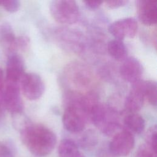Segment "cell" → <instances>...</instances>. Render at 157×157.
I'll list each match as a JSON object with an SVG mask.
<instances>
[{"label": "cell", "instance_id": "cell-1", "mask_svg": "<svg viewBox=\"0 0 157 157\" xmlns=\"http://www.w3.org/2000/svg\"><path fill=\"white\" fill-rule=\"evenodd\" d=\"M20 134L24 145L36 156L49 155L56 144L55 134L41 124L28 123L20 130Z\"/></svg>", "mask_w": 157, "mask_h": 157}, {"label": "cell", "instance_id": "cell-2", "mask_svg": "<svg viewBox=\"0 0 157 157\" xmlns=\"http://www.w3.org/2000/svg\"><path fill=\"white\" fill-rule=\"evenodd\" d=\"M89 118L103 134L112 136L118 132L121 128L119 114L113 107L97 103L91 109Z\"/></svg>", "mask_w": 157, "mask_h": 157}, {"label": "cell", "instance_id": "cell-3", "mask_svg": "<svg viewBox=\"0 0 157 157\" xmlns=\"http://www.w3.org/2000/svg\"><path fill=\"white\" fill-rule=\"evenodd\" d=\"M50 12L56 21L65 25L75 23L80 15L77 2L72 0L53 1L50 5Z\"/></svg>", "mask_w": 157, "mask_h": 157}, {"label": "cell", "instance_id": "cell-4", "mask_svg": "<svg viewBox=\"0 0 157 157\" xmlns=\"http://www.w3.org/2000/svg\"><path fill=\"white\" fill-rule=\"evenodd\" d=\"M53 36L59 45L67 51L80 53L85 48L84 37L74 29L58 28L54 31Z\"/></svg>", "mask_w": 157, "mask_h": 157}, {"label": "cell", "instance_id": "cell-5", "mask_svg": "<svg viewBox=\"0 0 157 157\" xmlns=\"http://www.w3.org/2000/svg\"><path fill=\"white\" fill-rule=\"evenodd\" d=\"M64 74L69 83L78 90L86 89L92 81V72L90 68L79 62L69 63Z\"/></svg>", "mask_w": 157, "mask_h": 157}, {"label": "cell", "instance_id": "cell-6", "mask_svg": "<svg viewBox=\"0 0 157 157\" xmlns=\"http://www.w3.org/2000/svg\"><path fill=\"white\" fill-rule=\"evenodd\" d=\"M135 140L132 134L127 129L119 131L109 144V149L115 157L128 155L134 147Z\"/></svg>", "mask_w": 157, "mask_h": 157}, {"label": "cell", "instance_id": "cell-7", "mask_svg": "<svg viewBox=\"0 0 157 157\" xmlns=\"http://www.w3.org/2000/svg\"><path fill=\"white\" fill-rule=\"evenodd\" d=\"M20 82L24 96L29 100L38 99L44 94L45 90L44 82L36 73H25Z\"/></svg>", "mask_w": 157, "mask_h": 157}, {"label": "cell", "instance_id": "cell-8", "mask_svg": "<svg viewBox=\"0 0 157 157\" xmlns=\"http://www.w3.org/2000/svg\"><path fill=\"white\" fill-rule=\"evenodd\" d=\"M2 103L7 110L13 114L17 115L23 112V104L18 83L7 82L4 89Z\"/></svg>", "mask_w": 157, "mask_h": 157}, {"label": "cell", "instance_id": "cell-9", "mask_svg": "<svg viewBox=\"0 0 157 157\" xmlns=\"http://www.w3.org/2000/svg\"><path fill=\"white\" fill-rule=\"evenodd\" d=\"M137 29L138 25L136 20L131 17L117 20L112 23L109 27L110 33L116 39L120 40H123L125 37H134Z\"/></svg>", "mask_w": 157, "mask_h": 157}, {"label": "cell", "instance_id": "cell-10", "mask_svg": "<svg viewBox=\"0 0 157 157\" xmlns=\"http://www.w3.org/2000/svg\"><path fill=\"white\" fill-rule=\"evenodd\" d=\"M120 73L123 80L134 84L140 80L143 74V66L137 58H126L120 66Z\"/></svg>", "mask_w": 157, "mask_h": 157}, {"label": "cell", "instance_id": "cell-11", "mask_svg": "<svg viewBox=\"0 0 157 157\" xmlns=\"http://www.w3.org/2000/svg\"><path fill=\"white\" fill-rule=\"evenodd\" d=\"M144 80L132 84V86L124 101V108L129 113H137L144 104L145 100Z\"/></svg>", "mask_w": 157, "mask_h": 157}, {"label": "cell", "instance_id": "cell-12", "mask_svg": "<svg viewBox=\"0 0 157 157\" xmlns=\"http://www.w3.org/2000/svg\"><path fill=\"white\" fill-rule=\"evenodd\" d=\"M138 18L145 25L151 26L157 21V1L139 0L136 1Z\"/></svg>", "mask_w": 157, "mask_h": 157}, {"label": "cell", "instance_id": "cell-13", "mask_svg": "<svg viewBox=\"0 0 157 157\" xmlns=\"http://www.w3.org/2000/svg\"><path fill=\"white\" fill-rule=\"evenodd\" d=\"M25 63L21 56L12 53L8 58L6 64L7 82L18 83L25 74Z\"/></svg>", "mask_w": 157, "mask_h": 157}, {"label": "cell", "instance_id": "cell-14", "mask_svg": "<svg viewBox=\"0 0 157 157\" xmlns=\"http://www.w3.org/2000/svg\"><path fill=\"white\" fill-rule=\"evenodd\" d=\"M123 121L126 129L131 133L139 134L142 133L145 129V120L137 113H129L125 116Z\"/></svg>", "mask_w": 157, "mask_h": 157}, {"label": "cell", "instance_id": "cell-15", "mask_svg": "<svg viewBox=\"0 0 157 157\" xmlns=\"http://www.w3.org/2000/svg\"><path fill=\"white\" fill-rule=\"evenodd\" d=\"M17 37L11 26L8 24H3L0 26V42L9 51L16 49Z\"/></svg>", "mask_w": 157, "mask_h": 157}, {"label": "cell", "instance_id": "cell-16", "mask_svg": "<svg viewBox=\"0 0 157 157\" xmlns=\"http://www.w3.org/2000/svg\"><path fill=\"white\" fill-rule=\"evenodd\" d=\"M107 50L115 60L123 61L126 58L127 49L122 40L115 39L109 41L107 45Z\"/></svg>", "mask_w": 157, "mask_h": 157}, {"label": "cell", "instance_id": "cell-17", "mask_svg": "<svg viewBox=\"0 0 157 157\" xmlns=\"http://www.w3.org/2000/svg\"><path fill=\"white\" fill-rule=\"evenodd\" d=\"M58 152L59 157H77L80 154L78 145L69 139H64L61 140Z\"/></svg>", "mask_w": 157, "mask_h": 157}, {"label": "cell", "instance_id": "cell-18", "mask_svg": "<svg viewBox=\"0 0 157 157\" xmlns=\"http://www.w3.org/2000/svg\"><path fill=\"white\" fill-rule=\"evenodd\" d=\"M98 143V136L96 132L90 129L85 131L79 138L78 144L83 149L90 150Z\"/></svg>", "mask_w": 157, "mask_h": 157}, {"label": "cell", "instance_id": "cell-19", "mask_svg": "<svg viewBox=\"0 0 157 157\" xmlns=\"http://www.w3.org/2000/svg\"><path fill=\"white\" fill-rule=\"evenodd\" d=\"M157 86L156 83L154 80L144 81V91L145 98L147 99L148 102L153 106L156 105L157 100Z\"/></svg>", "mask_w": 157, "mask_h": 157}, {"label": "cell", "instance_id": "cell-20", "mask_svg": "<svg viewBox=\"0 0 157 157\" xmlns=\"http://www.w3.org/2000/svg\"><path fill=\"white\" fill-rule=\"evenodd\" d=\"M156 140H157V131L156 126H154L150 128L147 131L145 136L146 144L156 151Z\"/></svg>", "mask_w": 157, "mask_h": 157}, {"label": "cell", "instance_id": "cell-21", "mask_svg": "<svg viewBox=\"0 0 157 157\" xmlns=\"http://www.w3.org/2000/svg\"><path fill=\"white\" fill-rule=\"evenodd\" d=\"M0 6L9 12H15L20 7V2L17 0H0Z\"/></svg>", "mask_w": 157, "mask_h": 157}, {"label": "cell", "instance_id": "cell-22", "mask_svg": "<svg viewBox=\"0 0 157 157\" xmlns=\"http://www.w3.org/2000/svg\"><path fill=\"white\" fill-rule=\"evenodd\" d=\"M135 157H156V151L147 144H143L139 147Z\"/></svg>", "mask_w": 157, "mask_h": 157}, {"label": "cell", "instance_id": "cell-23", "mask_svg": "<svg viewBox=\"0 0 157 157\" xmlns=\"http://www.w3.org/2000/svg\"><path fill=\"white\" fill-rule=\"evenodd\" d=\"M29 44V39L26 36H20L17 38L15 47L16 49L20 48L21 50H25Z\"/></svg>", "mask_w": 157, "mask_h": 157}, {"label": "cell", "instance_id": "cell-24", "mask_svg": "<svg viewBox=\"0 0 157 157\" xmlns=\"http://www.w3.org/2000/svg\"><path fill=\"white\" fill-rule=\"evenodd\" d=\"M128 1L125 0H115L107 1L105 2L107 6L110 9H117L124 6L128 3Z\"/></svg>", "mask_w": 157, "mask_h": 157}, {"label": "cell", "instance_id": "cell-25", "mask_svg": "<svg viewBox=\"0 0 157 157\" xmlns=\"http://www.w3.org/2000/svg\"><path fill=\"white\" fill-rule=\"evenodd\" d=\"M96 157H115L109 149L108 146L107 147L101 148L96 153Z\"/></svg>", "mask_w": 157, "mask_h": 157}, {"label": "cell", "instance_id": "cell-26", "mask_svg": "<svg viewBox=\"0 0 157 157\" xmlns=\"http://www.w3.org/2000/svg\"><path fill=\"white\" fill-rule=\"evenodd\" d=\"M85 6L90 10H95L100 7V6L103 2L100 1H83Z\"/></svg>", "mask_w": 157, "mask_h": 157}, {"label": "cell", "instance_id": "cell-27", "mask_svg": "<svg viewBox=\"0 0 157 157\" xmlns=\"http://www.w3.org/2000/svg\"><path fill=\"white\" fill-rule=\"evenodd\" d=\"M3 72L0 68V105L2 104V98L4 92V84H3Z\"/></svg>", "mask_w": 157, "mask_h": 157}, {"label": "cell", "instance_id": "cell-28", "mask_svg": "<svg viewBox=\"0 0 157 157\" xmlns=\"http://www.w3.org/2000/svg\"><path fill=\"white\" fill-rule=\"evenodd\" d=\"M77 157H85V156L84 155H83L82 154H81V153H80L79 155H78V156H77Z\"/></svg>", "mask_w": 157, "mask_h": 157}]
</instances>
